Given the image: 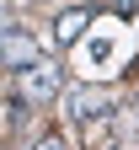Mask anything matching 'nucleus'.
<instances>
[{
    "mask_svg": "<svg viewBox=\"0 0 139 150\" xmlns=\"http://www.w3.org/2000/svg\"><path fill=\"white\" fill-rule=\"evenodd\" d=\"M112 70H118V27H86L80 75H112Z\"/></svg>",
    "mask_w": 139,
    "mask_h": 150,
    "instance_id": "1",
    "label": "nucleus"
},
{
    "mask_svg": "<svg viewBox=\"0 0 139 150\" xmlns=\"http://www.w3.org/2000/svg\"><path fill=\"white\" fill-rule=\"evenodd\" d=\"M16 91H22V102H54L59 91H64V75L48 59H32V64L16 70Z\"/></svg>",
    "mask_w": 139,
    "mask_h": 150,
    "instance_id": "2",
    "label": "nucleus"
},
{
    "mask_svg": "<svg viewBox=\"0 0 139 150\" xmlns=\"http://www.w3.org/2000/svg\"><path fill=\"white\" fill-rule=\"evenodd\" d=\"M118 107V97L107 86H75V91H64V112L75 123H91V118H107V112Z\"/></svg>",
    "mask_w": 139,
    "mask_h": 150,
    "instance_id": "3",
    "label": "nucleus"
},
{
    "mask_svg": "<svg viewBox=\"0 0 139 150\" xmlns=\"http://www.w3.org/2000/svg\"><path fill=\"white\" fill-rule=\"evenodd\" d=\"M32 59H43L32 32H16V27H0V70H22Z\"/></svg>",
    "mask_w": 139,
    "mask_h": 150,
    "instance_id": "4",
    "label": "nucleus"
},
{
    "mask_svg": "<svg viewBox=\"0 0 139 150\" xmlns=\"http://www.w3.org/2000/svg\"><path fill=\"white\" fill-rule=\"evenodd\" d=\"M86 27H91V16H86V11H64V16H59V27H54V38H59L64 48H75Z\"/></svg>",
    "mask_w": 139,
    "mask_h": 150,
    "instance_id": "5",
    "label": "nucleus"
},
{
    "mask_svg": "<svg viewBox=\"0 0 139 150\" xmlns=\"http://www.w3.org/2000/svg\"><path fill=\"white\" fill-rule=\"evenodd\" d=\"M32 150H70V145H64V139H59V134H43V139H37V145H32Z\"/></svg>",
    "mask_w": 139,
    "mask_h": 150,
    "instance_id": "6",
    "label": "nucleus"
}]
</instances>
